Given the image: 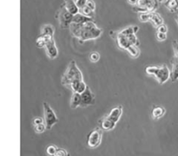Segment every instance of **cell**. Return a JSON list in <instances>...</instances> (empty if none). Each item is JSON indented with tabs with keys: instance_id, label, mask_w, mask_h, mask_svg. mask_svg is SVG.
<instances>
[{
	"instance_id": "obj_7",
	"label": "cell",
	"mask_w": 178,
	"mask_h": 156,
	"mask_svg": "<svg viewBox=\"0 0 178 156\" xmlns=\"http://www.w3.org/2000/svg\"><path fill=\"white\" fill-rule=\"evenodd\" d=\"M57 17L59 20L60 27L62 29H67L70 28V25L71 24V23L73 21L74 16L71 13H70L66 10V8L64 7V5H63L61 8L59 9L58 12H57Z\"/></svg>"
},
{
	"instance_id": "obj_26",
	"label": "cell",
	"mask_w": 178,
	"mask_h": 156,
	"mask_svg": "<svg viewBox=\"0 0 178 156\" xmlns=\"http://www.w3.org/2000/svg\"><path fill=\"white\" fill-rule=\"evenodd\" d=\"M57 151V148L56 146H54V145L48 146V147H47V149H46L47 154L50 156H55Z\"/></svg>"
},
{
	"instance_id": "obj_32",
	"label": "cell",
	"mask_w": 178,
	"mask_h": 156,
	"mask_svg": "<svg viewBox=\"0 0 178 156\" xmlns=\"http://www.w3.org/2000/svg\"><path fill=\"white\" fill-rule=\"evenodd\" d=\"M173 45V49H174V53H175V57L178 58V40H175L172 42Z\"/></svg>"
},
{
	"instance_id": "obj_34",
	"label": "cell",
	"mask_w": 178,
	"mask_h": 156,
	"mask_svg": "<svg viewBox=\"0 0 178 156\" xmlns=\"http://www.w3.org/2000/svg\"><path fill=\"white\" fill-rule=\"evenodd\" d=\"M87 7H89V9H91L93 11H95V9H96V4L93 0H88L87 2V5H86Z\"/></svg>"
},
{
	"instance_id": "obj_4",
	"label": "cell",
	"mask_w": 178,
	"mask_h": 156,
	"mask_svg": "<svg viewBox=\"0 0 178 156\" xmlns=\"http://www.w3.org/2000/svg\"><path fill=\"white\" fill-rule=\"evenodd\" d=\"M145 72L149 76H155L160 84H164L169 79H170V71L165 64L161 67L149 66L145 68Z\"/></svg>"
},
{
	"instance_id": "obj_24",
	"label": "cell",
	"mask_w": 178,
	"mask_h": 156,
	"mask_svg": "<svg viewBox=\"0 0 178 156\" xmlns=\"http://www.w3.org/2000/svg\"><path fill=\"white\" fill-rule=\"evenodd\" d=\"M80 12L83 14L84 16H87V17H93V16H94V11L91 10V9H89V7H87V6H85L84 8H83L80 10Z\"/></svg>"
},
{
	"instance_id": "obj_20",
	"label": "cell",
	"mask_w": 178,
	"mask_h": 156,
	"mask_svg": "<svg viewBox=\"0 0 178 156\" xmlns=\"http://www.w3.org/2000/svg\"><path fill=\"white\" fill-rule=\"evenodd\" d=\"M165 5L170 12H176L178 10V0H167Z\"/></svg>"
},
{
	"instance_id": "obj_30",
	"label": "cell",
	"mask_w": 178,
	"mask_h": 156,
	"mask_svg": "<svg viewBox=\"0 0 178 156\" xmlns=\"http://www.w3.org/2000/svg\"><path fill=\"white\" fill-rule=\"evenodd\" d=\"M87 2H88V0H76V4L80 10L86 6Z\"/></svg>"
},
{
	"instance_id": "obj_10",
	"label": "cell",
	"mask_w": 178,
	"mask_h": 156,
	"mask_svg": "<svg viewBox=\"0 0 178 156\" xmlns=\"http://www.w3.org/2000/svg\"><path fill=\"white\" fill-rule=\"evenodd\" d=\"M137 6L143 8L146 12H153L158 5L157 0H139Z\"/></svg>"
},
{
	"instance_id": "obj_2",
	"label": "cell",
	"mask_w": 178,
	"mask_h": 156,
	"mask_svg": "<svg viewBox=\"0 0 178 156\" xmlns=\"http://www.w3.org/2000/svg\"><path fill=\"white\" fill-rule=\"evenodd\" d=\"M123 114V107L117 106L111 109L110 114L104 118L99 121V124L102 129L105 131H110L115 128L117 122L120 120V117Z\"/></svg>"
},
{
	"instance_id": "obj_15",
	"label": "cell",
	"mask_w": 178,
	"mask_h": 156,
	"mask_svg": "<svg viewBox=\"0 0 178 156\" xmlns=\"http://www.w3.org/2000/svg\"><path fill=\"white\" fill-rule=\"evenodd\" d=\"M166 113V109L163 107L162 106H156L153 108L152 111H151V116L153 119H160L161 117H163Z\"/></svg>"
},
{
	"instance_id": "obj_28",
	"label": "cell",
	"mask_w": 178,
	"mask_h": 156,
	"mask_svg": "<svg viewBox=\"0 0 178 156\" xmlns=\"http://www.w3.org/2000/svg\"><path fill=\"white\" fill-rule=\"evenodd\" d=\"M46 129V125L45 123H42V124H39L37 126H35V131L38 134H41L43 133L44 130Z\"/></svg>"
},
{
	"instance_id": "obj_9",
	"label": "cell",
	"mask_w": 178,
	"mask_h": 156,
	"mask_svg": "<svg viewBox=\"0 0 178 156\" xmlns=\"http://www.w3.org/2000/svg\"><path fill=\"white\" fill-rule=\"evenodd\" d=\"M81 107H88L95 103V95L91 91L90 88L87 86L85 91L81 94Z\"/></svg>"
},
{
	"instance_id": "obj_19",
	"label": "cell",
	"mask_w": 178,
	"mask_h": 156,
	"mask_svg": "<svg viewBox=\"0 0 178 156\" xmlns=\"http://www.w3.org/2000/svg\"><path fill=\"white\" fill-rule=\"evenodd\" d=\"M150 21L152 22V23H153L157 28L158 26H160L161 24L163 23V17L158 14V13L155 12V11H153V12H151L150 13Z\"/></svg>"
},
{
	"instance_id": "obj_16",
	"label": "cell",
	"mask_w": 178,
	"mask_h": 156,
	"mask_svg": "<svg viewBox=\"0 0 178 156\" xmlns=\"http://www.w3.org/2000/svg\"><path fill=\"white\" fill-rule=\"evenodd\" d=\"M41 36L46 37V38H48V39L53 38V36H54V28L50 24L44 25L43 28H42Z\"/></svg>"
},
{
	"instance_id": "obj_27",
	"label": "cell",
	"mask_w": 178,
	"mask_h": 156,
	"mask_svg": "<svg viewBox=\"0 0 178 156\" xmlns=\"http://www.w3.org/2000/svg\"><path fill=\"white\" fill-rule=\"evenodd\" d=\"M100 59V54L97 52H92L91 54H89V60L93 63L98 62Z\"/></svg>"
},
{
	"instance_id": "obj_5",
	"label": "cell",
	"mask_w": 178,
	"mask_h": 156,
	"mask_svg": "<svg viewBox=\"0 0 178 156\" xmlns=\"http://www.w3.org/2000/svg\"><path fill=\"white\" fill-rule=\"evenodd\" d=\"M117 46L122 50H127L131 45H139V40L137 39L136 34L125 36L118 32L116 36Z\"/></svg>"
},
{
	"instance_id": "obj_6",
	"label": "cell",
	"mask_w": 178,
	"mask_h": 156,
	"mask_svg": "<svg viewBox=\"0 0 178 156\" xmlns=\"http://www.w3.org/2000/svg\"><path fill=\"white\" fill-rule=\"evenodd\" d=\"M44 106V122L46 125V129L50 130L53 125H55L56 123L58 122V118L56 115L54 110L52 109V108L50 106V104L47 102H44L43 103Z\"/></svg>"
},
{
	"instance_id": "obj_13",
	"label": "cell",
	"mask_w": 178,
	"mask_h": 156,
	"mask_svg": "<svg viewBox=\"0 0 178 156\" xmlns=\"http://www.w3.org/2000/svg\"><path fill=\"white\" fill-rule=\"evenodd\" d=\"M63 5L69 12L71 13L73 16L79 13V11H80V9L77 7V5L76 4V0H64Z\"/></svg>"
},
{
	"instance_id": "obj_14",
	"label": "cell",
	"mask_w": 178,
	"mask_h": 156,
	"mask_svg": "<svg viewBox=\"0 0 178 156\" xmlns=\"http://www.w3.org/2000/svg\"><path fill=\"white\" fill-rule=\"evenodd\" d=\"M172 69L170 71V80L172 83H175L178 80V58L174 57L171 60Z\"/></svg>"
},
{
	"instance_id": "obj_17",
	"label": "cell",
	"mask_w": 178,
	"mask_h": 156,
	"mask_svg": "<svg viewBox=\"0 0 178 156\" xmlns=\"http://www.w3.org/2000/svg\"><path fill=\"white\" fill-rule=\"evenodd\" d=\"M90 21H93L91 17H89L87 16H84L82 13H77V14L74 16L72 23H77V24H83V23H85L87 22Z\"/></svg>"
},
{
	"instance_id": "obj_37",
	"label": "cell",
	"mask_w": 178,
	"mask_h": 156,
	"mask_svg": "<svg viewBox=\"0 0 178 156\" xmlns=\"http://www.w3.org/2000/svg\"><path fill=\"white\" fill-rule=\"evenodd\" d=\"M175 19H176V23H177V24H178V15H177V16H176Z\"/></svg>"
},
{
	"instance_id": "obj_11",
	"label": "cell",
	"mask_w": 178,
	"mask_h": 156,
	"mask_svg": "<svg viewBox=\"0 0 178 156\" xmlns=\"http://www.w3.org/2000/svg\"><path fill=\"white\" fill-rule=\"evenodd\" d=\"M45 50H46V54L48 57H50V59H54L57 57L58 55V50L56 46L55 41L53 38L51 39H48L46 45H45Z\"/></svg>"
},
{
	"instance_id": "obj_25",
	"label": "cell",
	"mask_w": 178,
	"mask_h": 156,
	"mask_svg": "<svg viewBox=\"0 0 178 156\" xmlns=\"http://www.w3.org/2000/svg\"><path fill=\"white\" fill-rule=\"evenodd\" d=\"M150 13L151 12H143L139 15V19L141 22H145L150 21Z\"/></svg>"
},
{
	"instance_id": "obj_8",
	"label": "cell",
	"mask_w": 178,
	"mask_h": 156,
	"mask_svg": "<svg viewBox=\"0 0 178 156\" xmlns=\"http://www.w3.org/2000/svg\"><path fill=\"white\" fill-rule=\"evenodd\" d=\"M101 141H102V131L99 128H96L88 135L87 145L90 148H96L100 145Z\"/></svg>"
},
{
	"instance_id": "obj_22",
	"label": "cell",
	"mask_w": 178,
	"mask_h": 156,
	"mask_svg": "<svg viewBox=\"0 0 178 156\" xmlns=\"http://www.w3.org/2000/svg\"><path fill=\"white\" fill-rule=\"evenodd\" d=\"M127 51H128V53L130 54V56L132 57H134V58L138 57L139 54H140V50L138 49L137 45H131L127 49Z\"/></svg>"
},
{
	"instance_id": "obj_23",
	"label": "cell",
	"mask_w": 178,
	"mask_h": 156,
	"mask_svg": "<svg viewBox=\"0 0 178 156\" xmlns=\"http://www.w3.org/2000/svg\"><path fill=\"white\" fill-rule=\"evenodd\" d=\"M51 39V38H50ZM48 41V38L43 36H39L36 41V45L37 48H45V45H46V43Z\"/></svg>"
},
{
	"instance_id": "obj_12",
	"label": "cell",
	"mask_w": 178,
	"mask_h": 156,
	"mask_svg": "<svg viewBox=\"0 0 178 156\" xmlns=\"http://www.w3.org/2000/svg\"><path fill=\"white\" fill-rule=\"evenodd\" d=\"M70 88H71V90L73 91V93L82 94L85 91L87 85L83 82V80H78V81H75L74 83H72L70 84Z\"/></svg>"
},
{
	"instance_id": "obj_3",
	"label": "cell",
	"mask_w": 178,
	"mask_h": 156,
	"mask_svg": "<svg viewBox=\"0 0 178 156\" xmlns=\"http://www.w3.org/2000/svg\"><path fill=\"white\" fill-rule=\"evenodd\" d=\"M83 80V76L81 70L77 67L74 60L70 61L68 65V68L64 74L62 76L61 83L63 85H70L75 81Z\"/></svg>"
},
{
	"instance_id": "obj_36",
	"label": "cell",
	"mask_w": 178,
	"mask_h": 156,
	"mask_svg": "<svg viewBox=\"0 0 178 156\" xmlns=\"http://www.w3.org/2000/svg\"><path fill=\"white\" fill-rule=\"evenodd\" d=\"M138 1L139 0H128L129 4L132 5H137V4H138Z\"/></svg>"
},
{
	"instance_id": "obj_21",
	"label": "cell",
	"mask_w": 178,
	"mask_h": 156,
	"mask_svg": "<svg viewBox=\"0 0 178 156\" xmlns=\"http://www.w3.org/2000/svg\"><path fill=\"white\" fill-rule=\"evenodd\" d=\"M138 30H139L138 26H130L128 28L123 29L122 31H120V33L125 36L131 35V34H136L138 31Z\"/></svg>"
},
{
	"instance_id": "obj_35",
	"label": "cell",
	"mask_w": 178,
	"mask_h": 156,
	"mask_svg": "<svg viewBox=\"0 0 178 156\" xmlns=\"http://www.w3.org/2000/svg\"><path fill=\"white\" fill-rule=\"evenodd\" d=\"M157 31L158 32H162V33H167L168 32V28L167 26L165 25L164 23L161 24L160 26L157 27Z\"/></svg>"
},
{
	"instance_id": "obj_31",
	"label": "cell",
	"mask_w": 178,
	"mask_h": 156,
	"mask_svg": "<svg viewBox=\"0 0 178 156\" xmlns=\"http://www.w3.org/2000/svg\"><path fill=\"white\" fill-rule=\"evenodd\" d=\"M55 156H70L69 155L68 152L63 148H58L57 153H56Z\"/></svg>"
},
{
	"instance_id": "obj_38",
	"label": "cell",
	"mask_w": 178,
	"mask_h": 156,
	"mask_svg": "<svg viewBox=\"0 0 178 156\" xmlns=\"http://www.w3.org/2000/svg\"><path fill=\"white\" fill-rule=\"evenodd\" d=\"M159 1H161V2H166L167 0H159Z\"/></svg>"
},
{
	"instance_id": "obj_1",
	"label": "cell",
	"mask_w": 178,
	"mask_h": 156,
	"mask_svg": "<svg viewBox=\"0 0 178 156\" xmlns=\"http://www.w3.org/2000/svg\"><path fill=\"white\" fill-rule=\"evenodd\" d=\"M69 29L71 34L79 39L80 42L96 39L102 35V30L96 26L94 21L87 22L83 24L71 23Z\"/></svg>"
},
{
	"instance_id": "obj_18",
	"label": "cell",
	"mask_w": 178,
	"mask_h": 156,
	"mask_svg": "<svg viewBox=\"0 0 178 156\" xmlns=\"http://www.w3.org/2000/svg\"><path fill=\"white\" fill-rule=\"evenodd\" d=\"M81 94L78 93H73L71 95V99H70V108H76L77 107L81 105Z\"/></svg>"
},
{
	"instance_id": "obj_29",
	"label": "cell",
	"mask_w": 178,
	"mask_h": 156,
	"mask_svg": "<svg viewBox=\"0 0 178 156\" xmlns=\"http://www.w3.org/2000/svg\"><path fill=\"white\" fill-rule=\"evenodd\" d=\"M156 37L158 41L162 42V41H164L167 39V33H162V32H158L157 31L156 33Z\"/></svg>"
},
{
	"instance_id": "obj_33",
	"label": "cell",
	"mask_w": 178,
	"mask_h": 156,
	"mask_svg": "<svg viewBox=\"0 0 178 156\" xmlns=\"http://www.w3.org/2000/svg\"><path fill=\"white\" fill-rule=\"evenodd\" d=\"M42 123H45V122H44V120L41 117H37V118L33 119V125L34 126H37V125L42 124Z\"/></svg>"
}]
</instances>
